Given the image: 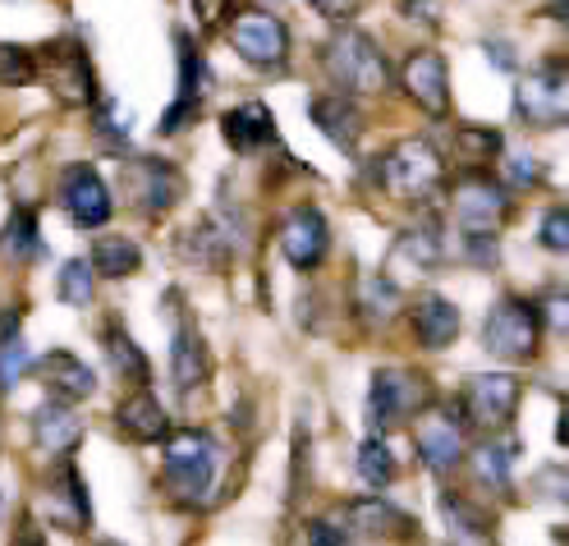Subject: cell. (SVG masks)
I'll return each mask as SVG.
<instances>
[{"instance_id": "obj_19", "label": "cell", "mask_w": 569, "mask_h": 546, "mask_svg": "<svg viewBox=\"0 0 569 546\" xmlns=\"http://www.w3.org/2000/svg\"><path fill=\"white\" fill-rule=\"evenodd\" d=\"M409 321H413V336H418L422 349H446V345L459 336V326H465L459 308H455L450 299H441V295H422V299L413 304Z\"/></svg>"}, {"instance_id": "obj_12", "label": "cell", "mask_w": 569, "mask_h": 546, "mask_svg": "<svg viewBox=\"0 0 569 546\" xmlns=\"http://www.w3.org/2000/svg\"><path fill=\"white\" fill-rule=\"evenodd\" d=\"M519 395H523L519 377H510V373H478V377H469L465 409L482 427H506L515 418V409H519Z\"/></svg>"}, {"instance_id": "obj_5", "label": "cell", "mask_w": 569, "mask_h": 546, "mask_svg": "<svg viewBox=\"0 0 569 546\" xmlns=\"http://www.w3.org/2000/svg\"><path fill=\"white\" fill-rule=\"evenodd\" d=\"M377 175H381V185H390L405 198H432L446 185V161L427 138H409L390 157H381Z\"/></svg>"}, {"instance_id": "obj_30", "label": "cell", "mask_w": 569, "mask_h": 546, "mask_svg": "<svg viewBox=\"0 0 569 546\" xmlns=\"http://www.w3.org/2000/svg\"><path fill=\"white\" fill-rule=\"evenodd\" d=\"M469 464H473V473H478V483L487 487V492H510V464H515V455H510V446H496V441H482L473 455H469Z\"/></svg>"}, {"instance_id": "obj_24", "label": "cell", "mask_w": 569, "mask_h": 546, "mask_svg": "<svg viewBox=\"0 0 569 546\" xmlns=\"http://www.w3.org/2000/svg\"><path fill=\"white\" fill-rule=\"evenodd\" d=\"M32 441H38L47 455H69L83 441V423L64 405H42L38 414H32Z\"/></svg>"}, {"instance_id": "obj_9", "label": "cell", "mask_w": 569, "mask_h": 546, "mask_svg": "<svg viewBox=\"0 0 569 546\" xmlns=\"http://www.w3.org/2000/svg\"><path fill=\"white\" fill-rule=\"evenodd\" d=\"M400 88H405L409 101L422 106V111L432 116V120H441V116L450 111V75H446L441 51H432V47L409 51V60H405V69H400Z\"/></svg>"}, {"instance_id": "obj_2", "label": "cell", "mask_w": 569, "mask_h": 546, "mask_svg": "<svg viewBox=\"0 0 569 546\" xmlns=\"http://www.w3.org/2000/svg\"><path fill=\"white\" fill-rule=\"evenodd\" d=\"M166 487L174 492V500L184 505H202L207 487L217 483V464H221V450L211 441L207 431L198 427H184V431H170L166 436Z\"/></svg>"}, {"instance_id": "obj_25", "label": "cell", "mask_w": 569, "mask_h": 546, "mask_svg": "<svg viewBox=\"0 0 569 546\" xmlns=\"http://www.w3.org/2000/svg\"><path fill=\"white\" fill-rule=\"evenodd\" d=\"M437 509H441V524L450 528L455 542H491V533H496L487 509H478L469 496H459V492H441Z\"/></svg>"}, {"instance_id": "obj_4", "label": "cell", "mask_w": 569, "mask_h": 546, "mask_svg": "<svg viewBox=\"0 0 569 546\" xmlns=\"http://www.w3.org/2000/svg\"><path fill=\"white\" fill-rule=\"evenodd\" d=\"M515 111L532 129L569 125V60H547L515 88Z\"/></svg>"}, {"instance_id": "obj_33", "label": "cell", "mask_w": 569, "mask_h": 546, "mask_svg": "<svg viewBox=\"0 0 569 546\" xmlns=\"http://www.w3.org/2000/svg\"><path fill=\"white\" fill-rule=\"evenodd\" d=\"M92 262L88 258H69L64 267H60V280H56V289H60V299L69 304V308H88L92 304Z\"/></svg>"}, {"instance_id": "obj_48", "label": "cell", "mask_w": 569, "mask_h": 546, "mask_svg": "<svg viewBox=\"0 0 569 546\" xmlns=\"http://www.w3.org/2000/svg\"><path fill=\"white\" fill-rule=\"evenodd\" d=\"M267 6H280V0H267Z\"/></svg>"}, {"instance_id": "obj_34", "label": "cell", "mask_w": 569, "mask_h": 546, "mask_svg": "<svg viewBox=\"0 0 569 546\" xmlns=\"http://www.w3.org/2000/svg\"><path fill=\"white\" fill-rule=\"evenodd\" d=\"M6 248H10V258L28 262V258H38V216H32L28 207H14L10 211V226H6Z\"/></svg>"}, {"instance_id": "obj_14", "label": "cell", "mask_w": 569, "mask_h": 546, "mask_svg": "<svg viewBox=\"0 0 569 546\" xmlns=\"http://www.w3.org/2000/svg\"><path fill=\"white\" fill-rule=\"evenodd\" d=\"M413 446L427 473H450L465 455V423H455L450 414H427L413 427Z\"/></svg>"}, {"instance_id": "obj_42", "label": "cell", "mask_w": 569, "mask_h": 546, "mask_svg": "<svg viewBox=\"0 0 569 546\" xmlns=\"http://www.w3.org/2000/svg\"><path fill=\"white\" fill-rule=\"evenodd\" d=\"M308 6H312L317 14H322V19H331V23H345V19L359 14L363 0H308Z\"/></svg>"}, {"instance_id": "obj_23", "label": "cell", "mask_w": 569, "mask_h": 546, "mask_svg": "<svg viewBox=\"0 0 569 546\" xmlns=\"http://www.w3.org/2000/svg\"><path fill=\"white\" fill-rule=\"evenodd\" d=\"M51 519L69 533H83L92 524V500H88V487H83L74 464L60 468V487L51 492Z\"/></svg>"}, {"instance_id": "obj_8", "label": "cell", "mask_w": 569, "mask_h": 546, "mask_svg": "<svg viewBox=\"0 0 569 546\" xmlns=\"http://www.w3.org/2000/svg\"><path fill=\"white\" fill-rule=\"evenodd\" d=\"M327 248H331L327 216L317 211L312 202H299V207L280 221V252H284V262H290L295 271H312L317 262L327 258Z\"/></svg>"}, {"instance_id": "obj_26", "label": "cell", "mask_w": 569, "mask_h": 546, "mask_svg": "<svg viewBox=\"0 0 569 546\" xmlns=\"http://www.w3.org/2000/svg\"><path fill=\"white\" fill-rule=\"evenodd\" d=\"M88 262L106 280H124V276H133L142 267V248L129 235H97L92 248H88Z\"/></svg>"}, {"instance_id": "obj_28", "label": "cell", "mask_w": 569, "mask_h": 546, "mask_svg": "<svg viewBox=\"0 0 569 546\" xmlns=\"http://www.w3.org/2000/svg\"><path fill=\"white\" fill-rule=\"evenodd\" d=\"M101 340H106V358H111V368L124 377V381H133V386H142L152 377V363H148V354H142L138 345H133V336L124 331L120 321H111L101 331Z\"/></svg>"}, {"instance_id": "obj_38", "label": "cell", "mask_w": 569, "mask_h": 546, "mask_svg": "<svg viewBox=\"0 0 569 546\" xmlns=\"http://www.w3.org/2000/svg\"><path fill=\"white\" fill-rule=\"evenodd\" d=\"M38 79V60H32V51L23 47H6V88H19V83H32Z\"/></svg>"}, {"instance_id": "obj_36", "label": "cell", "mask_w": 569, "mask_h": 546, "mask_svg": "<svg viewBox=\"0 0 569 546\" xmlns=\"http://www.w3.org/2000/svg\"><path fill=\"white\" fill-rule=\"evenodd\" d=\"M538 244L547 252H569V207H551L538 226Z\"/></svg>"}, {"instance_id": "obj_1", "label": "cell", "mask_w": 569, "mask_h": 546, "mask_svg": "<svg viewBox=\"0 0 569 546\" xmlns=\"http://www.w3.org/2000/svg\"><path fill=\"white\" fill-rule=\"evenodd\" d=\"M322 64H327V75L340 92L349 97H377L390 88V64L386 56L377 51V42L368 38V32L359 28H340L331 32V42L322 51Z\"/></svg>"}, {"instance_id": "obj_40", "label": "cell", "mask_w": 569, "mask_h": 546, "mask_svg": "<svg viewBox=\"0 0 569 546\" xmlns=\"http://www.w3.org/2000/svg\"><path fill=\"white\" fill-rule=\"evenodd\" d=\"M133 125V120H129ZM129 125L120 120V106L111 101V97H101V106H97V129H101V138H111V142H120L124 133H129Z\"/></svg>"}, {"instance_id": "obj_44", "label": "cell", "mask_w": 569, "mask_h": 546, "mask_svg": "<svg viewBox=\"0 0 569 546\" xmlns=\"http://www.w3.org/2000/svg\"><path fill=\"white\" fill-rule=\"evenodd\" d=\"M506 175L515 179V185H538V179H542V166L532 161V157H515V161L506 166Z\"/></svg>"}, {"instance_id": "obj_10", "label": "cell", "mask_w": 569, "mask_h": 546, "mask_svg": "<svg viewBox=\"0 0 569 546\" xmlns=\"http://www.w3.org/2000/svg\"><path fill=\"white\" fill-rule=\"evenodd\" d=\"M124 185L129 193L138 198V207L148 216H166L174 202L184 198V175L174 170L170 161H157V157H138L124 166Z\"/></svg>"}, {"instance_id": "obj_17", "label": "cell", "mask_w": 569, "mask_h": 546, "mask_svg": "<svg viewBox=\"0 0 569 546\" xmlns=\"http://www.w3.org/2000/svg\"><path fill=\"white\" fill-rule=\"evenodd\" d=\"M180 42V97H174V106L161 116V133H180V129H189V120L198 116V106H202V79H207V64L198 60V51H193V42L184 38H174Z\"/></svg>"}, {"instance_id": "obj_43", "label": "cell", "mask_w": 569, "mask_h": 546, "mask_svg": "<svg viewBox=\"0 0 569 546\" xmlns=\"http://www.w3.org/2000/svg\"><path fill=\"white\" fill-rule=\"evenodd\" d=\"M405 14H409L413 23L437 28V23H441V0H405Z\"/></svg>"}, {"instance_id": "obj_20", "label": "cell", "mask_w": 569, "mask_h": 546, "mask_svg": "<svg viewBox=\"0 0 569 546\" xmlns=\"http://www.w3.org/2000/svg\"><path fill=\"white\" fill-rule=\"evenodd\" d=\"M221 133H226V142L234 152H262L276 138V120H271V111L262 101H243V106H234V111H226Z\"/></svg>"}, {"instance_id": "obj_41", "label": "cell", "mask_w": 569, "mask_h": 546, "mask_svg": "<svg viewBox=\"0 0 569 546\" xmlns=\"http://www.w3.org/2000/svg\"><path fill=\"white\" fill-rule=\"evenodd\" d=\"M396 299H400V295H396V285H390L386 276H381V280H372V289H368V308H372V321H381V317H390V312H396V308H390Z\"/></svg>"}, {"instance_id": "obj_32", "label": "cell", "mask_w": 569, "mask_h": 546, "mask_svg": "<svg viewBox=\"0 0 569 546\" xmlns=\"http://www.w3.org/2000/svg\"><path fill=\"white\" fill-rule=\"evenodd\" d=\"M359 478L368 483V487H386L390 478H396V455H390V446L381 441V436H368V441L359 446Z\"/></svg>"}, {"instance_id": "obj_31", "label": "cell", "mask_w": 569, "mask_h": 546, "mask_svg": "<svg viewBox=\"0 0 569 546\" xmlns=\"http://www.w3.org/2000/svg\"><path fill=\"white\" fill-rule=\"evenodd\" d=\"M501 133L496 129H478V125H465L455 133V152H459V161L465 166H487V161H496L501 157Z\"/></svg>"}, {"instance_id": "obj_27", "label": "cell", "mask_w": 569, "mask_h": 546, "mask_svg": "<svg viewBox=\"0 0 569 546\" xmlns=\"http://www.w3.org/2000/svg\"><path fill=\"white\" fill-rule=\"evenodd\" d=\"M56 92L69 101V106H88L97 97V75L79 47H60L56 51Z\"/></svg>"}, {"instance_id": "obj_39", "label": "cell", "mask_w": 569, "mask_h": 546, "mask_svg": "<svg viewBox=\"0 0 569 546\" xmlns=\"http://www.w3.org/2000/svg\"><path fill=\"white\" fill-rule=\"evenodd\" d=\"M542 317H547V326L556 336L569 340V295H565V289H551V295L542 299Z\"/></svg>"}, {"instance_id": "obj_46", "label": "cell", "mask_w": 569, "mask_h": 546, "mask_svg": "<svg viewBox=\"0 0 569 546\" xmlns=\"http://www.w3.org/2000/svg\"><path fill=\"white\" fill-rule=\"evenodd\" d=\"M556 441L569 450V405H560V418H556Z\"/></svg>"}, {"instance_id": "obj_22", "label": "cell", "mask_w": 569, "mask_h": 546, "mask_svg": "<svg viewBox=\"0 0 569 546\" xmlns=\"http://www.w3.org/2000/svg\"><path fill=\"white\" fill-rule=\"evenodd\" d=\"M170 373H174V386H180V390H198L207 381V349H202V336H198V326L189 317L174 326Z\"/></svg>"}, {"instance_id": "obj_45", "label": "cell", "mask_w": 569, "mask_h": 546, "mask_svg": "<svg viewBox=\"0 0 569 546\" xmlns=\"http://www.w3.org/2000/svg\"><path fill=\"white\" fill-rule=\"evenodd\" d=\"M308 542H322V546H345L349 542V533H340L336 524H327V519H312L308 524Z\"/></svg>"}, {"instance_id": "obj_11", "label": "cell", "mask_w": 569, "mask_h": 546, "mask_svg": "<svg viewBox=\"0 0 569 546\" xmlns=\"http://www.w3.org/2000/svg\"><path fill=\"white\" fill-rule=\"evenodd\" d=\"M60 198H64L69 221H74L79 230H101L106 221H111V211H116L111 189H106V179L92 166H69Z\"/></svg>"}, {"instance_id": "obj_37", "label": "cell", "mask_w": 569, "mask_h": 546, "mask_svg": "<svg viewBox=\"0 0 569 546\" xmlns=\"http://www.w3.org/2000/svg\"><path fill=\"white\" fill-rule=\"evenodd\" d=\"M23 368H32L28 345H23V336H19V331H6V368H0V377H6V381H0V386H6V390H14Z\"/></svg>"}, {"instance_id": "obj_15", "label": "cell", "mask_w": 569, "mask_h": 546, "mask_svg": "<svg viewBox=\"0 0 569 546\" xmlns=\"http://www.w3.org/2000/svg\"><path fill=\"white\" fill-rule=\"evenodd\" d=\"M308 120L340 152H353V148H359V138H363V116H359V106L349 101V92H322V97H312L308 101Z\"/></svg>"}, {"instance_id": "obj_21", "label": "cell", "mask_w": 569, "mask_h": 546, "mask_svg": "<svg viewBox=\"0 0 569 546\" xmlns=\"http://www.w3.org/2000/svg\"><path fill=\"white\" fill-rule=\"evenodd\" d=\"M345 533H349V542H386L396 528H409V519L400 515L396 505H386L381 496H363V500H353L349 509H345Z\"/></svg>"}, {"instance_id": "obj_29", "label": "cell", "mask_w": 569, "mask_h": 546, "mask_svg": "<svg viewBox=\"0 0 569 546\" xmlns=\"http://www.w3.org/2000/svg\"><path fill=\"white\" fill-rule=\"evenodd\" d=\"M184 248L211 267H226V258L234 252V226H221V216H207V221H198V230H189Z\"/></svg>"}, {"instance_id": "obj_16", "label": "cell", "mask_w": 569, "mask_h": 546, "mask_svg": "<svg viewBox=\"0 0 569 546\" xmlns=\"http://www.w3.org/2000/svg\"><path fill=\"white\" fill-rule=\"evenodd\" d=\"M38 377L47 381V390L56 399H69V405H79V399H92L97 390V373L88 368V363L79 354H69V349H51L38 358Z\"/></svg>"}, {"instance_id": "obj_6", "label": "cell", "mask_w": 569, "mask_h": 546, "mask_svg": "<svg viewBox=\"0 0 569 546\" xmlns=\"http://www.w3.org/2000/svg\"><path fill=\"white\" fill-rule=\"evenodd\" d=\"M450 211H455L459 230H465L469 239H487V235H496V226H501L506 216H510V198H506V189L496 185L491 175L473 170V175H465V179L455 185Z\"/></svg>"}, {"instance_id": "obj_18", "label": "cell", "mask_w": 569, "mask_h": 546, "mask_svg": "<svg viewBox=\"0 0 569 546\" xmlns=\"http://www.w3.org/2000/svg\"><path fill=\"white\" fill-rule=\"evenodd\" d=\"M116 423H120V431L129 436V441H142V446L166 441V436H170V418L157 405V395H148V390L124 395L120 409H116Z\"/></svg>"}, {"instance_id": "obj_7", "label": "cell", "mask_w": 569, "mask_h": 546, "mask_svg": "<svg viewBox=\"0 0 569 546\" xmlns=\"http://www.w3.org/2000/svg\"><path fill=\"white\" fill-rule=\"evenodd\" d=\"M230 47L253 69H280L290 60V28L267 10H248L230 23Z\"/></svg>"}, {"instance_id": "obj_47", "label": "cell", "mask_w": 569, "mask_h": 546, "mask_svg": "<svg viewBox=\"0 0 569 546\" xmlns=\"http://www.w3.org/2000/svg\"><path fill=\"white\" fill-rule=\"evenodd\" d=\"M547 19H556V23L569 28V0H556V6H547Z\"/></svg>"}, {"instance_id": "obj_13", "label": "cell", "mask_w": 569, "mask_h": 546, "mask_svg": "<svg viewBox=\"0 0 569 546\" xmlns=\"http://www.w3.org/2000/svg\"><path fill=\"white\" fill-rule=\"evenodd\" d=\"M422 399V381L409 377V373H372V390H368V423L377 431H390V427H400L413 405Z\"/></svg>"}, {"instance_id": "obj_3", "label": "cell", "mask_w": 569, "mask_h": 546, "mask_svg": "<svg viewBox=\"0 0 569 546\" xmlns=\"http://www.w3.org/2000/svg\"><path fill=\"white\" fill-rule=\"evenodd\" d=\"M542 304H523V299H501L491 304L487 321H482V349L491 358H506V363H528L538 354L542 340Z\"/></svg>"}, {"instance_id": "obj_35", "label": "cell", "mask_w": 569, "mask_h": 546, "mask_svg": "<svg viewBox=\"0 0 569 546\" xmlns=\"http://www.w3.org/2000/svg\"><path fill=\"white\" fill-rule=\"evenodd\" d=\"M396 252L400 258H413L418 267H437L441 262V239L432 230H409V235H400Z\"/></svg>"}]
</instances>
